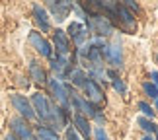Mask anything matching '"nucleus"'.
I'll return each mask as SVG.
<instances>
[{
	"instance_id": "obj_1",
	"label": "nucleus",
	"mask_w": 158,
	"mask_h": 140,
	"mask_svg": "<svg viewBox=\"0 0 158 140\" xmlns=\"http://www.w3.org/2000/svg\"><path fill=\"white\" fill-rule=\"evenodd\" d=\"M12 105H14L26 119H33V107L29 105V101L23 95H12Z\"/></svg>"
},
{
	"instance_id": "obj_2",
	"label": "nucleus",
	"mask_w": 158,
	"mask_h": 140,
	"mask_svg": "<svg viewBox=\"0 0 158 140\" xmlns=\"http://www.w3.org/2000/svg\"><path fill=\"white\" fill-rule=\"evenodd\" d=\"M12 129L20 138L18 140H33V134H31V129L23 123L22 119H12Z\"/></svg>"
},
{
	"instance_id": "obj_3",
	"label": "nucleus",
	"mask_w": 158,
	"mask_h": 140,
	"mask_svg": "<svg viewBox=\"0 0 158 140\" xmlns=\"http://www.w3.org/2000/svg\"><path fill=\"white\" fill-rule=\"evenodd\" d=\"M33 105H35V111L39 113L41 119H47V117H49V105H47L45 97L41 95V94H35L33 95Z\"/></svg>"
},
{
	"instance_id": "obj_4",
	"label": "nucleus",
	"mask_w": 158,
	"mask_h": 140,
	"mask_svg": "<svg viewBox=\"0 0 158 140\" xmlns=\"http://www.w3.org/2000/svg\"><path fill=\"white\" fill-rule=\"evenodd\" d=\"M29 41L35 45V49L41 53V54H45V57H49V45H47V41L45 39H41V35L39 33H31L29 35Z\"/></svg>"
},
{
	"instance_id": "obj_5",
	"label": "nucleus",
	"mask_w": 158,
	"mask_h": 140,
	"mask_svg": "<svg viewBox=\"0 0 158 140\" xmlns=\"http://www.w3.org/2000/svg\"><path fill=\"white\" fill-rule=\"evenodd\" d=\"M35 16H37V23H39V26L43 27V29H47V27H49V23H47V20H45V12L41 10L39 6L35 8Z\"/></svg>"
},
{
	"instance_id": "obj_6",
	"label": "nucleus",
	"mask_w": 158,
	"mask_h": 140,
	"mask_svg": "<svg viewBox=\"0 0 158 140\" xmlns=\"http://www.w3.org/2000/svg\"><path fill=\"white\" fill-rule=\"evenodd\" d=\"M31 74H33V78H35L37 82H45V74H43V70H41L35 62L31 64Z\"/></svg>"
},
{
	"instance_id": "obj_7",
	"label": "nucleus",
	"mask_w": 158,
	"mask_h": 140,
	"mask_svg": "<svg viewBox=\"0 0 158 140\" xmlns=\"http://www.w3.org/2000/svg\"><path fill=\"white\" fill-rule=\"evenodd\" d=\"M39 138H41V140H59L51 130H47V129H41V130H39Z\"/></svg>"
},
{
	"instance_id": "obj_8",
	"label": "nucleus",
	"mask_w": 158,
	"mask_h": 140,
	"mask_svg": "<svg viewBox=\"0 0 158 140\" xmlns=\"http://www.w3.org/2000/svg\"><path fill=\"white\" fill-rule=\"evenodd\" d=\"M6 140H18L16 136H12V134H8V136H6Z\"/></svg>"
}]
</instances>
